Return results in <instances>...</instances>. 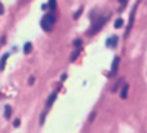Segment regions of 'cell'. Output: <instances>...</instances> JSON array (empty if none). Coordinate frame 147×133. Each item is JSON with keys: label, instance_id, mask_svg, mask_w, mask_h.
Here are the masks:
<instances>
[{"label": "cell", "instance_id": "6da1fadb", "mask_svg": "<svg viewBox=\"0 0 147 133\" xmlns=\"http://www.w3.org/2000/svg\"><path fill=\"white\" fill-rule=\"evenodd\" d=\"M54 23H56V16L53 13H47L41 17V21H40V26L44 32H51L53 27H54Z\"/></svg>", "mask_w": 147, "mask_h": 133}, {"label": "cell", "instance_id": "7a4b0ae2", "mask_svg": "<svg viewBox=\"0 0 147 133\" xmlns=\"http://www.w3.org/2000/svg\"><path fill=\"white\" fill-rule=\"evenodd\" d=\"M106 20H107V16H106V17H100V19H99V20H97V21H96L93 26H91V29L87 32V34H89V36H93L94 33H97V32H99V30H100V29L104 26Z\"/></svg>", "mask_w": 147, "mask_h": 133}, {"label": "cell", "instance_id": "3957f363", "mask_svg": "<svg viewBox=\"0 0 147 133\" xmlns=\"http://www.w3.org/2000/svg\"><path fill=\"white\" fill-rule=\"evenodd\" d=\"M136 9H137V4H134L133 6V9H132V11H130V19H129V26H127V29H126V37L130 34V32H132V29H133V23H134V16H136Z\"/></svg>", "mask_w": 147, "mask_h": 133}, {"label": "cell", "instance_id": "277c9868", "mask_svg": "<svg viewBox=\"0 0 147 133\" xmlns=\"http://www.w3.org/2000/svg\"><path fill=\"white\" fill-rule=\"evenodd\" d=\"M117 42H119V39H117V36H113V37H109V39L106 40V46H109V47H116V46H117Z\"/></svg>", "mask_w": 147, "mask_h": 133}, {"label": "cell", "instance_id": "5b68a950", "mask_svg": "<svg viewBox=\"0 0 147 133\" xmlns=\"http://www.w3.org/2000/svg\"><path fill=\"white\" fill-rule=\"evenodd\" d=\"M119 63H120V57H119V56H116V57H114V60H113V64H112V70H110V74H112V76L117 72Z\"/></svg>", "mask_w": 147, "mask_h": 133}, {"label": "cell", "instance_id": "8992f818", "mask_svg": "<svg viewBox=\"0 0 147 133\" xmlns=\"http://www.w3.org/2000/svg\"><path fill=\"white\" fill-rule=\"evenodd\" d=\"M7 57H9V54H7V53H4V54L1 56V60H0V70H3V69L6 67V62H7Z\"/></svg>", "mask_w": 147, "mask_h": 133}, {"label": "cell", "instance_id": "52a82bcc", "mask_svg": "<svg viewBox=\"0 0 147 133\" xmlns=\"http://www.w3.org/2000/svg\"><path fill=\"white\" fill-rule=\"evenodd\" d=\"M127 92H129V85H124V86H123V89H122L120 97H122V99H126V97H127Z\"/></svg>", "mask_w": 147, "mask_h": 133}, {"label": "cell", "instance_id": "ba28073f", "mask_svg": "<svg viewBox=\"0 0 147 133\" xmlns=\"http://www.w3.org/2000/svg\"><path fill=\"white\" fill-rule=\"evenodd\" d=\"M10 116H11V107H10L9 105H6V106H4V117H6V119H10Z\"/></svg>", "mask_w": 147, "mask_h": 133}, {"label": "cell", "instance_id": "9c48e42d", "mask_svg": "<svg viewBox=\"0 0 147 133\" xmlns=\"http://www.w3.org/2000/svg\"><path fill=\"white\" fill-rule=\"evenodd\" d=\"M54 100H56V93H51V95H50V97L47 99V103H46V106H47V107H50V106L53 105V102H54Z\"/></svg>", "mask_w": 147, "mask_h": 133}, {"label": "cell", "instance_id": "30bf717a", "mask_svg": "<svg viewBox=\"0 0 147 133\" xmlns=\"http://www.w3.org/2000/svg\"><path fill=\"white\" fill-rule=\"evenodd\" d=\"M31 49H33L31 43H26V44H24V47H23V52H24L26 54H29V53H31Z\"/></svg>", "mask_w": 147, "mask_h": 133}, {"label": "cell", "instance_id": "8fae6325", "mask_svg": "<svg viewBox=\"0 0 147 133\" xmlns=\"http://www.w3.org/2000/svg\"><path fill=\"white\" fill-rule=\"evenodd\" d=\"M73 46L77 47V49H80V47L83 46V40H81V39H74V40H73Z\"/></svg>", "mask_w": 147, "mask_h": 133}, {"label": "cell", "instance_id": "7c38bea8", "mask_svg": "<svg viewBox=\"0 0 147 133\" xmlns=\"http://www.w3.org/2000/svg\"><path fill=\"white\" fill-rule=\"evenodd\" d=\"M123 24H124L123 19H117V20L114 21V27H116V29H120V27H123Z\"/></svg>", "mask_w": 147, "mask_h": 133}, {"label": "cell", "instance_id": "4fadbf2b", "mask_svg": "<svg viewBox=\"0 0 147 133\" xmlns=\"http://www.w3.org/2000/svg\"><path fill=\"white\" fill-rule=\"evenodd\" d=\"M56 7H57L56 0H49V9H50L51 11H54V10H56Z\"/></svg>", "mask_w": 147, "mask_h": 133}, {"label": "cell", "instance_id": "5bb4252c", "mask_svg": "<svg viewBox=\"0 0 147 133\" xmlns=\"http://www.w3.org/2000/svg\"><path fill=\"white\" fill-rule=\"evenodd\" d=\"M79 54H80V49H77L74 53H71V56H70V62H74V60H76V57H77Z\"/></svg>", "mask_w": 147, "mask_h": 133}, {"label": "cell", "instance_id": "9a60e30c", "mask_svg": "<svg viewBox=\"0 0 147 133\" xmlns=\"http://www.w3.org/2000/svg\"><path fill=\"white\" fill-rule=\"evenodd\" d=\"M81 13H83V7H80V9H79V10H77V11H76V14H74V19H79V17H80V14H81Z\"/></svg>", "mask_w": 147, "mask_h": 133}, {"label": "cell", "instance_id": "2e32d148", "mask_svg": "<svg viewBox=\"0 0 147 133\" xmlns=\"http://www.w3.org/2000/svg\"><path fill=\"white\" fill-rule=\"evenodd\" d=\"M13 126H14V128H19V126H20V120H19V119H16V120L13 122Z\"/></svg>", "mask_w": 147, "mask_h": 133}, {"label": "cell", "instance_id": "e0dca14e", "mask_svg": "<svg viewBox=\"0 0 147 133\" xmlns=\"http://www.w3.org/2000/svg\"><path fill=\"white\" fill-rule=\"evenodd\" d=\"M33 83H34V77H33V76H31V77H30V79H29V85H33Z\"/></svg>", "mask_w": 147, "mask_h": 133}, {"label": "cell", "instance_id": "ac0fdd59", "mask_svg": "<svg viewBox=\"0 0 147 133\" xmlns=\"http://www.w3.org/2000/svg\"><path fill=\"white\" fill-rule=\"evenodd\" d=\"M119 1H120V3H122V4H123V6H124V4H126V1H127V0H119Z\"/></svg>", "mask_w": 147, "mask_h": 133}]
</instances>
